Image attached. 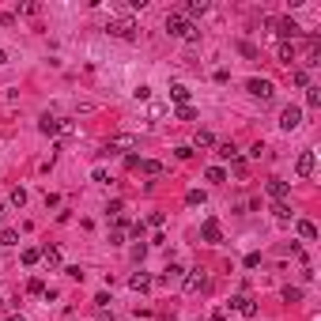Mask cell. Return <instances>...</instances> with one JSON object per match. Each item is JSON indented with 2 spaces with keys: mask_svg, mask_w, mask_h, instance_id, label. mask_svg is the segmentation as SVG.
Masks as SVG:
<instances>
[{
  "mask_svg": "<svg viewBox=\"0 0 321 321\" xmlns=\"http://www.w3.org/2000/svg\"><path fill=\"white\" fill-rule=\"evenodd\" d=\"M38 129H42L45 136H60V117H49V114H45L42 121H38Z\"/></svg>",
  "mask_w": 321,
  "mask_h": 321,
  "instance_id": "cell-12",
  "label": "cell"
},
{
  "mask_svg": "<svg viewBox=\"0 0 321 321\" xmlns=\"http://www.w3.org/2000/svg\"><path fill=\"white\" fill-rule=\"evenodd\" d=\"M178 121H197V110L193 106H178Z\"/></svg>",
  "mask_w": 321,
  "mask_h": 321,
  "instance_id": "cell-30",
  "label": "cell"
},
{
  "mask_svg": "<svg viewBox=\"0 0 321 321\" xmlns=\"http://www.w3.org/2000/svg\"><path fill=\"white\" fill-rule=\"evenodd\" d=\"M0 310H4V299H0Z\"/></svg>",
  "mask_w": 321,
  "mask_h": 321,
  "instance_id": "cell-41",
  "label": "cell"
},
{
  "mask_svg": "<svg viewBox=\"0 0 321 321\" xmlns=\"http://www.w3.org/2000/svg\"><path fill=\"white\" fill-rule=\"evenodd\" d=\"M162 219H166L162 212H151V216H147V223H151V227H162Z\"/></svg>",
  "mask_w": 321,
  "mask_h": 321,
  "instance_id": "cell-36",
  "label": "cell"
},
{
  "mask_svg": "<svg viewBox=\"0 0 321 321\" xmlns=\"http://www.w3.org/2000/svg\"><path fill=\"white\" fill-rule=\"evenodd\" d=\"M0 246H19V234L15 231H0Z\"/></svg>",
  "mask_w": 321,
  "mask_h": 321,
  "instance_id": "cell-29",
  "label": "cell"
},
{
  "mask_svg": "<svg viewBox=\"0 0 321 321\" xmlns=\"http://www.w3.org/2000/svg\"><path fill=\"white\" fill-rule=\"evenodd\" d=\"M129 287H132V291H147V287H151V276H147V272H132Z\"/></svg>",
  "mask_w": 321,
  "mask_h": 321,
  "instance_id": "cell-14",
  "label": "cell"
},
{
  "mask_svg": "<svg viewBox=\"0 0 321 321\" xmlns=\"http://www.w3.org/2000/svg\"><path fill=\"white\" fill-rule=\"evenodd\" d=\"M306 106H310V110H318V106H321V87H314V83L306 87Z\"/></svg>",
  "mask_w": 321,
  "mask_h": 321,
  "instance_id": "cell-25",
  "label": "cell"
},
{
  "mask_svg": "<svg viewBox=\"0 0 321 321\" xmlns=\"http://www.w3.org/2000/svg\"><path fill=\"white\" fill-rule=\"evenodd\" d=\"M272 27H276V34L283 38V42L299 34V23H295V19H272Z\"/></svg>",
  "mask_w": 321,
  "mask_h": 321,
  "instance_id": "cell-9",
  "label": "cell"
},
{
  "mask_svg": "<svg viewBox=\"0 0 321 321\" xmlns=\"http://www.w3.org/2000/svg\"><path fill=\"white\" fill-rule=\"evenodd\" d=\"M212 144H216V136H212L208 129H197V136H193V147H212Z\"/></svg>",
  "mask_w": 321,
  "mask_h": 321,
  "instance_id": "cell-21",
  "label": "cell"
},
{
  "mask_svg": "<svg viewBox=\"0 0 321 321\" xmlns=\"http://www.w3.org/2000/svg\"><path fill=\"white\" fill-rule=\"evenodd\" d=\"M272 212H276V219H291V208L283 204V201H276V208H272Z\"/></svg>",
  "mask_w": 321,
  "mask_h": 321,
  "instance_id": "cell-33",
  "label": "cell"
},
{
  "mask_svg": "<svg viewBox=\"0 0 321 321\" xmlns=\"http://www.w3.org/2000/svg\"><path fill=\"white\" fill-rule=\"evenodd\" d=\"M170 99H174L178 106H189V87H185V83H174V87H170Z\"/></svg>",
  "mask_w": 321,
  "mask_h": 321,
  "instance_id": "cell-17",
  "label": "cell"
},
{
  "mask_svg": "<svg viewBox=\"0 0 321 321\" xmlns=\"http://www.w3.org/2000/svg\"><path fill=\"white\" fill-rule=\"evenodd\" d=\"M106 30L117 34V38H132V34H136V19H132V15H114V19L106 23Z\"/></svg>",
  "mask_w": 321,
  "mask_h": 321,
  "instance_id": "cell-2",
  "label": "cell"
},
{
  "mask_svg": "<svg viewBox=\"0 0 321 321\" xmlns=\"http://www.w3.org/2000/svg\"><path fill=\"white\" fill-rule=\"evenodd\" d=\"M283 302H302V287H283Z\"/></svg>",
  "mask_w": 321,
  "mask_h": 321,
  "instance_id": "cell-27",
  "label": "cell"
},
{
  "mask_svg": "<svg viewBox=\"0 0 321 321\" xmlns=\"http://www.w3.org/2000/svg\"><path fill=\"white\" fill-rule=\"evenodd\" d=\"M8 321H27V318H23V314H12V318H8Z\"/></svg>",
  "mask_w": 321,
  "mask_h": 321,
  "instance_id": "cell-38",
  "label": "cell"
},
{
  "mask_svg": "<svg viewBox=\"0 0 321 321\" xmlns=\"http://www.w3.org/2000/svg\"><path fill=\"white\" fill-rule=\"evenodd\" d=\"M295 83H299V87H310V76L302 72V68H295Z\"/></svg>",
  "mask_w": 321,
  "mask_h": 321,
  "instance_id": "cell-34",
  "label": "cell"
},
{
  "mask_svg": "<svg viewBox=\"0 0 321 321\" xmlns=\"http://www.w3.org/2000/svg\"><path fill=\"white\" fill-rule=\"evenodd\" d=\"M201 238H204V242H212V246H216L219 238H223V231H219L216 219H204V227H201Z\"/></svg>",
  "mask_w": 321,
  "mask_h": 321,
  "instance_id": "cell-10",
  "label": "cell"
},
{
  "mask_svg": "<svg viewBox=\"0 0 321 321\" xmlns=\"http://www.w3.org/2000/svg\"><path fill=\"white\" fill-rule=\"evenodd\" d=\"M12 204H15V208L27 204V189H12Z\"/></svg>",
  "mask_w": 321,
  "mask_h": 321,
  "instance_id": "cell-32",
  "label": "cell"
},
{
  "mask_svg": "<svg viewBox=\"0 0 321 321\" xmlns=\"http://www.w3.org/2000/svg\"><path fill=\"white\" fill-rule=\"evenodd\" d=\"M42 261L49 264V268H60V249L57 246H45L42 249Z\"/></svg>",
  "mask_w": 321,
  "mask_h": 321,
  "instance_id": "cell-18",
  "label": "cell"
},
{
  "mask_svg": "<svg viewBox=\"0 0 321 321\" xmlns=\"http://www.w3.org/2000/svg\"><path fill=\"white\" fill-rule=\"evenodd\" d=\"M38 261H42V249H34V246L23 249V264H38Z\"/></svg>",
  "mask_w": 321,
  "mask_h": 321,
  "instance_id": "cell-26",
  "label": "cell"
},
{
  "mask_svg": "<svg viewBox=\"0 0 321 321\" xmlns=\"http://www.w3.org/2000/svg\"><path fill=\"white\" fill-rule=\"evenodd\" d=\"M299 125H302V110H299V106H287V110H283V114H280V129H299Z\"/></svg>",
  "mask_w": 321,
  "mask_h": 321,
  "instance_id": "cell-6",
  "label": "cell"
},
{
  "mask_svg": "<svg viewBox=\"0 0 321 321\" xmlns=\"http://www.w3.org/2000/svg\"><path fill=\"white\" fill-rule=\"evenodd\" d=\"M140 170H144V174H151V178H159V174H162V162H155V159H140Z\"/></svg>",
  "mask_w": 321,
  "mask_h": 321,
  "instance_id": "cell-24",
  "label": "cell"
},
{
  "mask_svg": "<svg viewBox=\"0 0 321 321\" xmlns=\"http://www.w3.org/2000/svg\"><path fill=\"white\" fill-rule=\"evenodd\" d=\"M166 114V102H151V117H162Z\"/></svg>",
  "mask_w": 321,
  "mask_h": 321,
  "instance_id": "cell-37",
  "label": "cell"
},
{
  "mask_svg": "<svg viewBox=\"0 0 321 321\" xmlns=\"http://www.w3.org/2000/svg\"><path fill=\"white\" fill-rule=\"evenodd\" d=\"M125 234H129V223L121 219V223H117L114 231H110V246H121V242H125Z\"/></svg>",
  "mask_w": 321,
  "mask_h": 321,
  "instance_id": "cell-19",
  "label": "cell"
},
{
  "mask_svg": "<svg viewBox=\"0 0 321 321\" xmlns=\"http://www.w3.org/2000/svg\"><path fill=\"white\" fill-rule=\"evenodd\" d=\"M208 181H212V185H223V181H227V170H223V166H208Z\"/></svg>",
  "mask_w": 321,
  "mask_h": 321,
  "instance_id": "cell-23",
  "label": "cell"
},
{
  "mask_svg": "<svg viewBox=\"0 0 321 321\" xmlns=\"http://www.w3.org/2000/svg\"><path fill=\"white\" fill-rule=\"evenodd\" d=\"M246 91L253 95V99H261V102H268L272 95H276V87H272V80H261V76H253L246 83Z\"/></svg>",
  "mask_w": 321,
  "mask_h": 321,
  "instance_id": "cell-3",
  "label": "cell"
},
{
  "mask_svg": "<svg viewBox=\"0 0 321 321\" xmlns=\"http://www.w3.org/2000/svg\"><path fill=\"white\" fill-rule=\"evenodd\" d=\"M295 231H299V238H302V242H314V238H318V227H314L310 219H299V223H295Z\"/></svg>",
  "mask_w": 321,
  "mask_h": 321,
  "instance_id": "cell-11",
  "label": "cell"
},
{
  "mask_svg": "<svg viewBox=\"0 0 321 321\" xmlns=\"http://www.w3.org/2000/svg\"><path fill=\"white\" fill-rule=\"evenodd\" d=\"M287 189H291V185H287V181H280V178H272V181H268V197H272V201H283V197H287Z\"/></svg>",
  "mask_w": 321,
  "mask_h": 321,
  "instance_id": "cell-13",
  "label": "cell"
},
{
  "mask_svg": "<svg viewBox=\"0 0 321 321\" xmlns=\"http://www.w3.org/2000/svg\"><path fill=\"white\" fill-rule=\"evenodd\" d=\"M185 204H189V208L204 204V193H201V189H189V193H185Z\"/></svg>",
  "mask_w": 321,
  "mask_h": 321,
  "instance_id": "cell-28",
  "label": "cell"
},
{
  "mask_svg": "<svg viewBox=\"0 0 321 321\" xmlns=\"http://www.w3.org/2000/svg\"><path fill=\"white\" fill-rule=\"evenodd\" d=\"M227 318H231V310H227V306H219V310H212V321H227Z\"/></svg>",
  "mask_w": 321,
  "mask_h": 321,
  "instance_id": "cell-35",
  "label": "cell"
},
{
  "mask_svg": "<svg viewBox=\"0 0 321 321\" xmlns=\"http://www.w3.org/2000/svg\"><path fill=\"white\" fill-rule=\"evenodd\" d=\"M27 291H30V295H45V283L34 276V280H27Z\"/></svg>",
  "mask_w": 321,
  "mask_h": 321,
  "instance_id": "cell-31",
  "label": "cell"
},
{
  "mask_svg": "<svg viewBox=\"0 0 321 321\" xmlns=\"http://www.w3.org/2000/svg\"><path fill=\"white\" fill-rule=\"evenodd\" d=\"M181 287H185L189 295H201V291L208 287V276L201 272V268H193V272H185V276H181Z\"/></svg>",
  "mask_w": 321,
  "mask_h": 321,
  "instance_id": "cell-4",
  "label": "cell"
},
{
  "mask_svg": "<svg viewBox=\"0 0 321 321\" xmlns=\"http://www.w3.org/2000/svg\"><path fill=\"white\" fill-rule=\"evenodd\" d=\"M132 147H136V136L132 132H117L114 140L106 144V151H132Z\"/></svg>",
  "mask_w": 321,
  "mask_h": 321,
  "instance_id": "cell-7",
  "label": "cell"
},
{
  "mask_svg": "<svg viewBox=\"0 0 321 321\" xmlns=\"http://www.w3.org/2000/svg\"><path fill=\"white\" fill-rule=\"evenodd\" d=\"M0 216H4V204H0Z\"/></svg>",
  "mask_w": 321,
  "mask_h": 321,
  "instance_id": "cell-40",
  "label": "cell"
},
{
  "mask_svg": "<svg viewBox=\"0 0 321 321\" xmlns=\"http://www.w3.org/2000/svg\"><path fill=\"white\" fill-rule=\"evenodd\" d=\"M314 166H318V155H314V151H302V155H299V162H295L299 178H310V174H314Z\"/></svg>",
  "mask_w": 321,
  "mask_h": 321,
  "instance_id": "cell-8",
  "label": "cell"
},
{
  "mask_svg": "<svg viewBox=\"0 0 321 321\" xmlns=\"http://www.w3.org/2000/svg\"><path fill=\"white\" fill-rule=\"evenodd\" d=\"M181 276H185V268H181V264H170V268H166V272L159 276V283H178Z\"/></svg>",
  "mask_w": 321,
  "mask_h": 321,
  "instance_id": "cell-15",
  "label": "cell"
},
{
  "mask_svg": "<svg viewBox=\"0 0 321 321\" xmlns=\"http://www.w3.org/2000/svg\"><path fill=\"white\" fill-rule=\"evenodd\" d=\"M216 155H219V159H231V162H234V159H238V147H234L231 140H223V144L216 147Z\"/></svg>",
  "mask_w": 321,
  "mask_h": 321,
  "instance_id": "cell-20",
  "label": "cell"
},
{
  "mask_svg": "<svg viewBox=\"0 0 321 321\" xmlns=\"http://www.w3.org/2000/svg\"><path fill=\"white\" fill-rule=\"evenodd\" d=\"M204 12H208V4H204V0H189L181 15H185V19H193V15H204Z\"/></svg>",
  "mask_w": 321,
  "mask_h": 321,
  "instance_id": "cell-22",
  "label": "cell"
},
{
  "mask_svg": "<svg viewBox=\"0 0 321 321\" xmlns=\"http://www.w3.org/2000/svg\"><path fill=\"white\" fill-rule=\"evenodd\" d=\"M4 60H8V53H4V49H0V64H4Z\"/></svg>",
  "mask_w": 321,
  "mask_h": 321,
  "instance_id": "cell-39",
  "label": "cell"
},
{
  "mask_svg": "<svg viewBox=\"0 0 321 321\" xmlns=\"http://www.w3.org/2000/svg\"><path fill=\"white\" fill-rule=\"evenodd\" d=\"M166 30H170L174 38H197V27H193V19H185L181 12L166 15Z\"/></svg>",
  "mask_w": 321,
  "mask_h": 321,
  "instance_id": "cell-1",
  "label": "cell"
},
{
  "mask_svg": "<svg viewBox=\"0 0 321 321\" xmlns=\"http://www.w3.org/2000/svg\"><path fill=\"white\" fill-rule=\"evenodd\" d=\"M227 310H238L242 318H257V302L249 299V295H238V299H231V306Z\"/></svg>",
  "mask_w": 321,
  "mask_h": 321,
  "instance_id": "cell-5",
  "label": "cell"
},
{
  "mask_svg": "<svg viewBox=\"0 0 321 321\" xmlns=\"http://www.w3.org/2000/svg\"><path fill=\"white\" fill-rule=\"evenodd\" d=\"M276 57H280V64H287V68H291V60H295V45H291V42H280Z\"/></svg>",
  "mask_w": 321,
  "mask_h": 321,
  "instance_id": "cell-16",
  "label": "cell"
}]
</instances>
